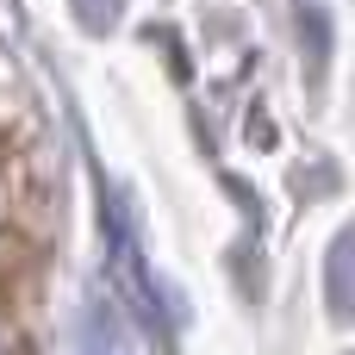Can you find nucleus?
<instances>
[{
    "instance_id": "nucleus-1",
    "label": "nucleus",
    "mask_w": 355,
    "mask_h": 355,
    "mask_svg": "<svg viewBox=\"0 0 355 355\" xmlns=\"http://www.w3.org/2000/svg\"><path fill=\"white\" fill-rule=\"evenodd\" d=\"M75 12H81L87 31H106V25L119 19V0H75Z\"/></svg>"
},
{
    "instance_id": "nucleus-2",
    "label": "nucleus",
    "mask_w": 355,
    "mask_h": 355,
    "mask_svg": "<svg viewBox=\"0 0 355 355\" xmlns=\"http://www.w3.org/2000/svg\"><path fill=\"white\" fill-rule=\"evenodd\" d=\"M0 355H31V343H25V324H19V318H0Z\"/></svg>"
}]
</instances>
